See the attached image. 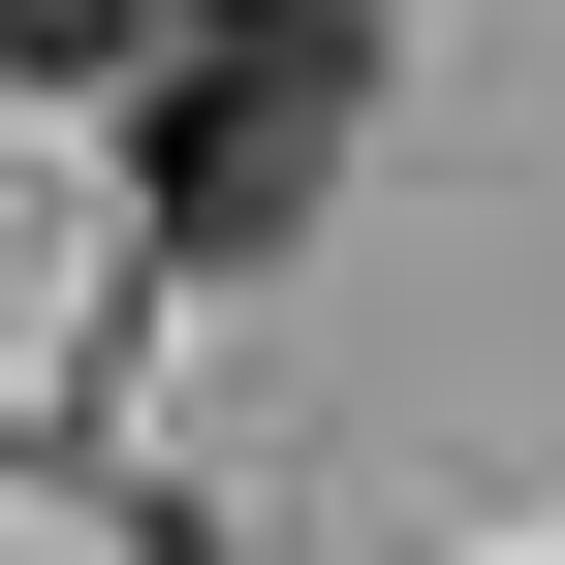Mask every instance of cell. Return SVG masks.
Returning a JSON list of instances; mask_svg holds the SVG:
<instances>
[{"instance_id": "6da1fadb", "label": "cell", "mask_w": 565, "mask_h": 565, "mask_svg": "<svg viewBox=\"0 0 565 565\" xmlns=\"http://www.w3.org/2000/svg\"><path fill=\"white\" fill-rule=\"evenodd\" d=\"M345 126H377V0H158V63H126L158 252H282L345 189Z\"/></svg>"}, {"instance_id": "7a4b0ae2", "label": "cell", "mask_w": 565, "mask_h": 565, "mask_svg": "<svg viewBox=\"0 0 565 565\" xmlns=\"http://www.w3.org/2000/svg\"><path fill=\"white\" fill-rule=\"evenodd\" d=\"M0 63H95V95H126V63H158V0H0Z\"/></svg>"}]
</instances>
